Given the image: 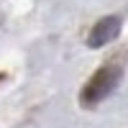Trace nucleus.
Wrapping results in <instances>:
<instances>
[{
    "instance_id": "1",
    "label": "nucleus",
    "mask_w": 128,
    "mask_h": 128,
    "mask_svg": "<svg viewBox=\"0 0 128 128\" xmlns=\"http://www.w3.org/2000/svg\"><path fill=\"white\" fill-rule=\"evenodd\" d=\"M120 80H123V69L118 64H105V67H100L87 80V84H84L82 92H80L82 108H95V105H100L105 98H110V95L118 90Z\"/></svg>"
},
{
    "instance_id": "2",
    "label": "nucleus",
    "mask_w": 128,
    "mask_h": 128,
    "mask_svg": "<svg viewBox=\"0 0 128 128\" xmlns=\"http://www.w3.org/2000/svg\"><path fill=\"white\" fill-rule=\"evenodd\" d=\"M120 28H123V20L118 16H102L98 23L90 28L87 34V46L90 49H102L108 46L110 41H115L120 36Z\"/></svg>"
}]
</instances>
